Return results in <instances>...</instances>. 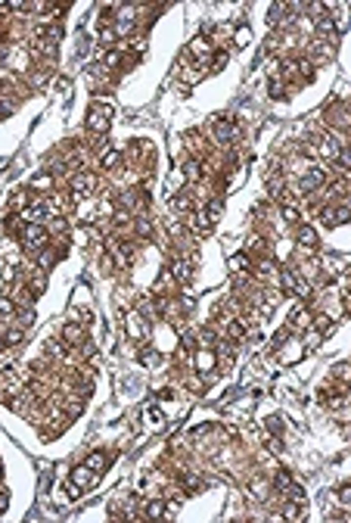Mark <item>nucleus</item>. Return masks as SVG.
<instances>
[{"label":"nucleus","instance_id":"obj_6","mask_svg":"<svg viewBox=\"0 0 351 523\" xmlns=\"http://www.w3.org/2000/svg\"><path fill=\"white\" fill-rule=\"evenodd\" d=\"M93 187H97V178H93V174H78V178L72 181V196L84 199V196H90V193H93Z\"/></svg>","mask_w":351,"mask_h":523},{"label":"nucleus","instance_id":"obj_27","mask_svg":"<svg viewBox=\"0 0 351 523\" xmlns=\"http://www.w3.org/2000/svg\"><path fill=\"white\" fill-rule=\"evenodd\" d=\"M317 28H320V35H327V38H336V25L330 22V16H327V19H320V22H317Z\"/></svg>","mask_w":351,"mask_h":523},{"label":"nucleus","instance_id":"obj_33","mask_svg":"<svg viewBox=\"0 0 351 523\" xmlns=\"http://www.w3.org/2000/svg\"><path fill=\"white\" fill-rule=\"evenodd\" d=\"M199 346L211 349V346H215V333H211V330H202V333H199Z\"/></svg>","mask_w":351,"mask_h":523},{"label":"nucleus","instance_id":"obj_30","mask_svg":"<svg viewBox=\"0 0 351 523\" xmlns=\"http://www.w3.org/2000/svg\"><path fill=\"white\" fill-rule=\"evenodd\" d=\"M3 340H6V346H19V343H22V327H13Z\"/></svg>","mask_w":351,"mask_h":523},{"label":"nucleus","instance_id":"obj_43","mask_svg":"<svg viewBox=\"0 0 351 523\" xmlns=\"http://www.w3.org/2000/svg\"><path fill=\"white\" fill-rule=\"evenodd\" d=\"M268 449L270 452H283V442H280V439H268Z\"/></svg>","mask_w":351,"mask_h":523},{"label":"nucleus","instance_id":"obj_25","mask_svg":"<svg viewBox=\"0 0 351 523\" xmlns=\"http://www.w3.org/2000/svg\"><path fill=\"white\" fill-rule=\"evenodd\" d=\"M230 268H233V271H246V268H252V262L243 256V252H239V256H233L230 259Z\"/></svg>","mask_w":351,"mask_h":523},{"label":"nucleus","instance_id":"obj_17","mask_svg":"<svg viewBox=\"0 0 351 523\" xmlns=\"http://www.w3.org/2000/svg\"><path fill=\"white\" fill-rule=\"evenodd\" d=\"M186 50H190V53H196V56H205V53L211 50V44L199 35V38H193V41H190V47H186Z\"/></svg>","mask_w":351,"mask_h":523},{"label":"nucleus","instance_id":"obj_22","mask_svg":"<svg viewBox=\"0 0 351 523\" xmlns=\"http://www.w3.org/2000/svg\"><path fill=\"white\" fill-rule=\"evenodd\" d=\"M227 333H230V340H243V333H246V327H243V321H230L227 324Z\"/></svg>","mask_w":351,"mask_h":523},{"label":"nucleus","instance_id":"obj_28","mask_svg":"<svg viewBox=\"0 0 351 523\" xmlns=\"http://www.w3.org/2000/svg\"><path fill=\"white\" fill-rule=\"evenodd\" d=\"M289 486H292V477H289L286 470H277V489H280V492H286Z\"/></svg>","mask_w":351,"mask_h":523},{"label":"nucleus","instance_id":"obj_14","mask_svg":"<svg viewBox=\"0 0 351 523\" xmlns=\"http://www.w3.org/2000/svg\"><path fill=\"white\" fill-rule=\"evenodd\" d=\"M184 178L186 181H199L202 178V162H199V159H190V162L184 165Z\"/></svg>","mask_w":351,"mask_h":523},{"label":"nucleus","instance_id":"obj_36","mask_svg":"<svg viewBox=\"0 0 351 523\" xmlns=\"http://www.w3.org/2000/svg\"><path fill=\"white\" fill-rule=\"evenodd\" d=\"M205 215H208V218H211V224H215V221H218V215H221V199H215V202H211V206H208V212H205Z\"/></svg>","mask_w":351,"mask_h":523},{"label":"nucleus","instance_id":"obj_3","mask_svg":"<svg viewBox=\"0 0 351 523\" xmlns=\"http://www.w3.org/2000/svg\"><path fill=\"white\" fill-rule=\"evenodd\" d=\"M162 305H165L162 299H149V296H146V299H140V305H137V311H140V318H143L146 324H149V321L156 324L159 318H162Z\"/></svg>","mask_w":351,"mask_h":523},{"label":"nucleus","instance_id":"obj_37","mask_svg":"<svg viewBox=\"0 0 351 523\" xmlns=\"http://www.w3.org/2000/svg\"><path fill=\"white\" fill-rule=\"evenodd\" d=\"M118 159H122V156H118L115 150H109V153H106V159H103V165H106V168H115V165H118Z\"/></svg>","mask_w":351,"mask_h":523},{"label":"nucleus","instance_id":"obj_19","mask_svg":"<svg viewBox=\"0 0 351 523\" xmlns=\"http://www.w3.org/2000/svg\"><path fill=\"white\" fill-rule=\"evenodd\" d=\"M146 424H152L156 430L165 427V417H162V411L156 408V405H152V408H146Z\"/></svg>","mask_w":351,"mask_h":523},{"label":"nucleus","instance_id":"obj_31","mask_svg":"<svg viewBox=\"0 0 351 523\" xmlns=\"http://www.w3.org/2000/svg\"><path fill=\"white\" fill-rule=\"evenodd\" d=\"M283 215H286V221H292V224L298 221V218H302V215H298V206H292V202H286V209H283Z\"/></svg>","mask_w":351,"mask_h":523},{"label":"nucleus","instance_id":"obj_38","mask_svg":"<svg viewBox=\"0 0 351 523\" xmlns=\"http://www.w3.org/2000/svg\"><path fill=\"white\" fill-rule=\"evenodd\" d=\"M268 430H270L273 436H277L280 430H283V420H280V417H268Z\"/></svg>","mask_w":351,"mask_h":523},{"label":"nucleus","instance_id":"obj_23","mask_svg":"<svg viewBox=\"0 0 351 523\" xmlns=\"http://www.w3.org/2000/svg\"><path fill=\"white\" fill-rule=\"evenodd\" d=\"M252 41V31H249V25H239L236 28V47H246Z\"/></svg>","mask_w":351,"mask_h":523},{"label":"nucleus","instance_id":"obj_9","mask_svg":"<svg viewBox=\"0 0 351 523\" xmlns=\"http://www.w3.org/2000/svg\"><path fill=\"white\" fill-rule=\"evenodd\" d=\"M84 340H87V336H84L81 324H65L62 327V343L65 346H84Z\"/></svg>","mask_w":351,"mask_h":523},{"label":"nucleus","instance_id":"obj_45","mask_svg":"<svg viewBox=\"0 0 351 523\" xmlns=\"http://www.w3.org/2000/svg\"><path fill=\"white\" fill-rule=\"evenodd\" d=\"M165 511H168V514H177V511H181V501H168Z\"/></svg>","mask_w":351,"mask_h":523},{"label":"nucleus","instance_id":"obj_21","mask_svg":"<svg viewBox=\"0 0 351 523\" xmlns=\"http://www.w3.org/2000/svg\"><path fill=\"white\" fill-rule=\"evenodd\" d=\"M193 227H196V231H208V227H211V218L205 215V212H193Z\"/></svg>","mask_w":351,"mask_h":523},{"label":"nucleus","instance_id":"obj_48","mask_svg":"<svg viewBox=\"0 0 351 523\" xmlns=\"http://www.w3.org/2000/svg\"><path fill=\"white\" fill-rule=\"evenodd\" d=\"M3 346H6V340H3V336H0V352H3Z\"/></svg>","mask_w":351,"mask_h":523},{"label":"nucleus","instance_id":"obj_35","mask_svg":"<svg viewBox=\"0 0 351 523\" xmlns=\"http://www.w3.org/2000/svg\"><path fill=\"white\" fill-rule=\"evenodd\" d=\"M184 486H186V492H196L202 486V479L199 477H184Z\"/></svg>","mask_w":351,"mask_h":523},{"label":"nucleus","instance_id":"obj_13","mask_svg":"<svg viewBox=\"0 0 351 523\" xmlns=\"http://www.w3.org/2000/svg\"><path fill=\"white\" fill-rule=\"evenodd\" d=\"M171 209H174V212H181V215L193 212V199H190V193H181V196H174V199H171Z\"/></svg>","mask_w":351,"mask_h":523},{"label":"nucleus","instance_id":"obj_4","mask_svg":"<svg viewBox=\"0 0 351 523\" xmlns=\"http://www.w3.org/2000/svg\"><path fill=\"white\" fill-rule=\"evenodd\" d=\"M348 221V206H327V209H320V224H327V227H336V224H345Z\"/></svg>","mask_w":351,"mask_h":523},{"label":"nucleus","instance_id":"obj_16","mask_svg":"<svg viewBox=\"0 0 351 523\" xmlns=\"http://www.w3.org/2000/svg\"><path fill=\"white\" fill-rule=\"evenodd\" d=\"M140 365H146V368H159L162 365V355L156 349H143L140 352Z\"/></svg>","mask_w":351,"mask_h":523},{"label":"nucleus","instance_id":"obj_47","mask_svg":"<svg viewBox=\"0 0 351 523\" xmlns=\"http://www.w3.org/2000/svg\"><path fill=\"white\" fill-rule=\"evenodd\" d=\"M90 321H93V315H90L87 308H84V311H81V324H90Z\"/></svg>","mask_w":351,"mask_h":523},{"label":"nucleus","instance_id":"obj_26","mask_svg":"<svg viewBox=\"0 0 351 523\" xmlns=\"http://www.w3.org/2000/svg\"><path fill=\"white\" fill-rule=\"evenodd\" d=\"M286 10H289L286 3H273V6H270V22H283V19H286Z\"/></svg>","mask_w":351,"mask_h":523},{"label":"nucleus","instance_id":"obj_8","mask_svg":"<svg viewBox=\"0 0 351 523\" xmlns=\"http://www.w3.org/2000/svg\"><path fill=\"white\" fill-rule=\"evenodd\" d=\"M193 361H196V370H199V374H211V370H215V352L211 349H199L193 355Z\"/></svg>","mask_w":351,"mask_h":523},{"label":"nucleus","instance_id":"obj_2","mask_svg":"<svg viewBox=\"0 0 351 523\" xmlns=\"http://www.w3.org/2000/svg\"><path fill=\"white\" fill-rule=\"evenodd\" d=\"M19 240H22V249L34 256V252H41L47 246V227L44 224H25L22 234H19Z\"/></svg>","mask_w":351,"mask_h":523},{"label":"nucleus","instance_id":"obj_46","mask_svg":"<svg viewBox=\"0 0 351 523\" xmlns=\"http://www.w3.org/2000/svg\"><path fill=\"white\" fill-rule=\"evenodd\" d=\"M6 508H10V495L0 492V511H6Z\"/></svg>","mask_w":351,"mask_h":523},{"label":"nucleus","instance_id":"obj_1","mask_svg":"<svg viewBox=\"0 0 351 523\" xmlns=\"http://www.w3.org/2000/svg\"><path fill=\"white\" fill-rule=\"evenodd\" d=\"M109 122H112V106L109 103H90L87 109V131L90 134H106L109 131Z\"/></svg>","mask_w":351,"mask_h":523},{"label":"nucleus","instance_id":"obj_7","mask_svg":"<svg viewBox=\"0 0 351 523\" xmlns=\"http://www.w3.org/2000/svg\"><path fill=\"white\" fill-rule=\"evenodd\" d=\"M215 140L221 143V147H230V143L236 140V125L233 122H215Z\"/></svg>","mask_w":351,"mask_h":523},{"label":"nucleus","instance_id":"obj_49","mask_svg":"<svg viewBox=\"0 0 351 523\" xmlns=\"http://www.w3.org/2000/svg\"><path fill=\"white\" fill-rule=\"evenodd\" d=\"M0 477H3V464H0Z\"/></svg>","mask_w":351,"mask_h":523},{"label":"nucleus","instance_id":"obj_39","mask_svg":"<svg viewBox=\"0 0 351 523\" xmlns=\"http://www.w3.org/2000/svg\"><path fill=\"white\" fill-rule=\"evenodd\" d=\"M38 293H44V271L34 274V296H38Z\"/></svg>","mask_w":351,"mask_h":523},{"label":"nucleus","instance_id":"obj_12","mask_svg":"<svg viewBox=\"0 0 351 523\" xmlns=\"http://www.w3.org/2000/svg\"><path fill=\"white\" fill-rule=\"evenodd\" d=\"M295 237H298V243H305V246H317V234H314V227H308V224H298V231H295Z\"/></svg>","mask_w":351,"mask_h":523},{"label":"nucleus","instance_id":"obj_42","mask_svg":"<svg viewBox=\"0 0 351 523\" xmlns=\"http://www.w3.org/2000/svg\"><path fill=\"white\" fill-rule=\"evenodd\" d=\"M348 499H351V489H348V486H342V489H339V501H342V504H348Z\"/></svg>","mask_w":351,"mask_h":523},{"label":"nucleus","instance_id":"obj_18","mask_svg":"<svg viewBox=\"0 0 351 523\" xmlns=\"http://www.w3.org/2000/svg\"><path fill=\"white\" fill-rule=\"evenodd\" d=\"M320 150H323V156H327L330 162H336V156L342 153V150H339V143L332 140V137H327V140H323V143H320Z\"/></svg>","mask_w":351,"mask_h":523},{"label":"nucleus","instance_id":"obj_34","mask_svg":"<svg viewBox=\"0 0 351 523\" xmlns=\"http://www.w3.org/2000/svg\"><path fill=\"white\" fill-rule=\"evenodd\" d=\"M65 349H68L65 343H53V340L47 343V352H53V355H65Z\"/></svg>","mask_w":351,"mask_h":523},{"label":"nucleus","instance_id":"obj_32","mask_svg":"<svg viewBox=\"0 0 351 523\" xmlns=\"http://www.w3.org/2000/svg\"><path fill=\"white\" fill-rule=\"evenodd\" d=\"M330 327H332V321H330V318H327V315H320V318H317V321H314V330H317V333H327V330H330Z\"/></svg>","mask_w":351,"mask_h":523},{"label":"nucleus","instance_id":"obj_41","mask_svg":"<svg viewBox=\"0 0 351 523\" xmlns=\"http://www.w3.org/2000/svg\"><path fill=\"white\" fill-rule=\"evenodd\" d=\"M118 60H122V50H112V53L106 56V65H118Z\"/></svg>","mask_w":351,"mask_h":523},{"label":"nucleus","instance_id":"obj_5","mask_svg":"<svg viewBox=\"0 0 351 523\" xmlns=\"http://www.w3.org/2000/svg\"><path fill=\"white\" fill-rule=\"evenodd\" d=\"M323 181H327V172H323V168H311L305 178H298V193H311V190H317Z\"/></svg>","mask_w":351,"mask_h":523},{"label":"nucleus","instance_id":"obj_20","mask_svg":"<svg viewBox=\"0 0 351 523\" xmlns=\"http://www.w3.org/2000/svg\"><path fill=\"white\" fill-rule=\"evenodd\" d=\"M106 464H109V461H106V455H103V452H93L90 458H87V467H90V470H106Z\"/></svg>","mask_w":351,"mask_h":523},{"label":"nucleus","instance_id":"obj_10","mask_svg":"<svg viewBox=\"0 0 351 523\" xmlns=\"http://www.w3.org/2000/svg\"><path fill=\"white\" fill-rule=\"evenodd\" d=\"M168 271L174 274V277H177V281H181V283H190V277H193V262H184V259H177L174 265L168 268Z\"/></svg>","mask_w":351,"mask_h":523},{"label":"nucleus","instance_id":"obj_44","mask_svg":"<svg viewBox=\"0 0 351 523\" xmlns=\"http://www.w3.org/2000/svg\"><path fill=\"white\" fill-rule=\"evenodd\" d=\"M53 231H65V218H59V215L53 218Z\"/></svg>","mask_w":351,"mask_h":523},{"label":"nucleus","instance_id":"obj_24","mask_svg":"<svg viewBox=\"0 0 351 523\" xmlns=\"http://www.w3.org/2000/svg\"><path fill=\"white\" fill-rule=\"evenodd\" d=\"M134 231L140 234V237H149V234H152V221H149V218H137Z\"/></svg>","mask_w":351,"mask_h":523},{"label":"nucleus","instance_id":"obj_29","mask_svg":"<svg viewBox=\"0 0 351 523\" xmlns=\"http://www.w3.org/2000/svg\"><path fill=\"white\" fill-rule=\"evenodd\" d=\"M0 318H13V299L0 296Z\"/></svg>","mask_w":351,"mask_h":523},{"label":"nucleus","instance_id":"obj_11","mask_svg":"<svg viewBox=\"0 0 351 523\" xmlns=\"http://www.w3.org/2000/svg\"><path fill=\"white\" fill-rule=\"evenodd\" d=\"M93 474H97V470H90L87 464H84V467H75V470H72V483L78 486V489H87V486L93 483Z\"/></svg>","mask_w":351,"mask_h":523},{"label":"nucleus","instance_id":"obj_15","mask_svg":"<svg viewBox=\"0 0 351 523\" xmlns=\"http://www.w3.org/2000/svg\"><path fill=\"white\" fill-rule=\"evenodd\" d=\"M143 511H146V514H143L146 520H162V517H165V504H162V501H146V508H143Z\"/></svg>","mask_w":351,"mask_h":523},{"label":"nucleus","instance_id":"obj_40","mask_svg":"<svg viewBox=\"0 0 351 523\" xmlns=\"http://www.w3.org/2000/svg\"><path fill=\"white\" fill-rule=\"evenodd\" d=\"M270 97H286V94H283V84H280V81H270Z\"/></svg>","mask_w":351,"mask_h":523}]
</instances>
